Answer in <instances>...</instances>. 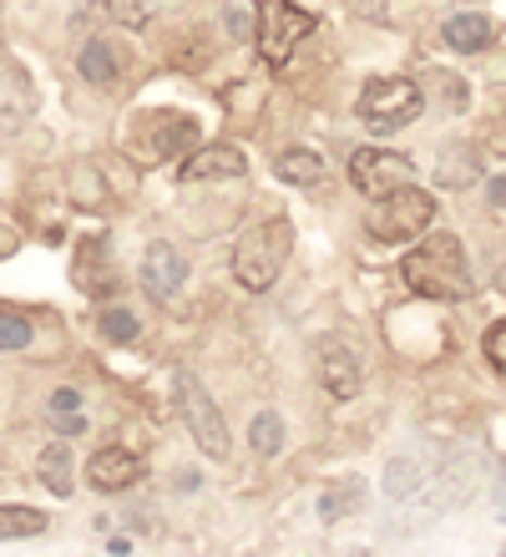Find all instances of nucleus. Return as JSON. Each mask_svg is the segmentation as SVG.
<instances>
[{"mask_svg": "<svg viewBox=\"0 0 506 557\" xmlns=\"http://www.w3.org/2000/svg\"><path fill=\"white\" fill-rule=\"evenodd\" d=\"M400 274L425 299H466V289H471V264H466V249L456 234H425V244L405 253Z\"/></svg>", "mask_w": 506, "mask_h": 557, "instance_id": "1", "label": "nucleus"}, {"mask_svg": "<svg viewBox=\"0 0 506 557\" xmlns=\"http://www.w3.org/2000/svg\"><path fill=\"white\" fill-rule=\"evenodd\" d=\"M289 249H294L289 219L254 223V228L238 238V249H233V278H238L244 289H254V294L274 289L279 274H284V264H289Z\"/></svg>", "mask_w": 506, "mask_h": 557, "instance_id": "2", "label": "nucleus"}, {"mask_svg": "<svg viewBox=\"0 0 506 557\" xmlns=\"http://www.w3.org/2000/svg\"><path fill=\"white\" fill-rule=\"evenodd\" d=\"M435 223V198L425 188H395L385 198L365 208V234L375 244H410V238H425V228Z\"/></svg>", "mask_w": 506, "mask_h": 557, "instance_id": "3", "label": "nucleus"}, {"mask_svg": "<svg viewBox=\"0 0 506 557\" xmlns=\"http://www.w3.org/2000/svg\"><path fill=\"white\" fill-rule=\"evenodd\" d=\"M360 117H365V127H375V133H400V127H410V122L420 117V87L405 82V76H375V82H365Z\"/></svg>", "mask_w": 506, "mask_h": 557, "instance_id": "4", "label": "nucleus"}, {"mask_svg": "<svg viewBox=\"0 0 506 557\" xmlns=\"http://www.w3.org/2000/svg\"><path fill=\"white\" fill-rule=\"evenodd\" d=\"M309 30H314V15L299 11L294 0H259V30H254V41H259L269 66H289L294 46H299Z\"/></svg>", "mask_w": 506, "mask_h": 557, "instance_id": "5", "label": "nucleus"}, {"mask_svg": "<svg viewBox=\"0 0 506 557\" xmlns=\"http://www.w3.org/2000/svg\"><path fill=\"white\" fill-rule=\"evenodd\" d=\"M410 177H416L410 173V158L385 152V147H360V152L349 158V183H355V193H365L370 203L395 188H410Z\"/></svg>", "mask_w": 506, "mask_h": 557, "instance_id": "6", "label": "nucleus"}, {"mask_svg": "<svg viewBox=\"0 0 506 557\" xmlns=\"http://www.w3.org/2000/svg\"><path fill=\"white\" fill-rule=\"evenodd\" d=\"M177 391H183V421H188L193 441L202 446V456L223 461V456H229V425H223V411L213 406V396H208L193 375H183V381H177Z\"/></svg>", "mask_w": 506, "mask_h": 557, "instance_id": "7", "label": "nucleus"}, {"mask_svg": "<svg viewBox=\"0 0 506 557\" xmlns=\"http://www.w3.org/2000/svg\"><path fill=\"white\" fill-rule=\"evenodd\" d=\"M188 284V259L173 249V244H152L143 253V289L158 299V305H173L177 289Z\"/></svg>", "mask_w": 506, "mask_h": 557, "instance_id": "8", "label": "nucleus"}, {"mask_svg": "<svg viewBox=\"0 0 506 557\" xmlns=\"http://www.w3.org/2000/svg\"><path fill=\"white\" fill-rule=\"evenodd\" d=\"M137 476H143V456L127 446H101L87 461V482L97 492H127V486H137Z\"/></svg>", "mask_w": 506, "mask_h": 557, "instance_id": "9", "label": "nucleus"}, {"mask_svg": "<svg viewBox=\"0 0 506 557\" xmlns=\"http://www.w3.org/2000/svg\"><path fill=\"white\" fill-rule=\"evenodd\" d=\"M319 381H324V391H330L334 400H349L360 396V355L345 350V345H324V355H319Z\"/></svg>", "mask_w": 506, "mask_h": 557, "instance_id": "10", "label": "nucleus"}, {"mask_svg": "<svg viewBox=\"0 0 506 557\" xmlns=\"http://www.w3.org/2000/svg\"><path fill=\"white\" fill-rule=\"evenodd\" d=\"M183 183H208V177H244L248 173V162L238 147L229 143H218V147H202V152H193V158H183Z\"/></svg>", "mask_w": 506, "mask_h": 557, "instance_id": "11", "label": "nucleus"}, {"mask_svg": "<svg viewBox=\"0 0 506 557\" xmlns=\"http://www.w3.org/2000/svg\"><path fill=\"white\" fill-rule=\"evenodd\" d=\"M492 36H496V26L481 11H461V15H451L446 21V46L451 51H486Z\"/></svg>", "mask_w": 506, "mask_h": 557, "instance_id": "12", "label": "nucleus"}, {"mask_svg": "<svg viewBox=\"0 0 506 557\" xmlns=\"http://www.w3.org/2000/svg\"><path fill=\"white\" fill-rule=\"evenodd\" d=\"M36 476H41L46 492H57V497H72V446H46L36 456Z\"/></svg>", "mask_w": 506, "mask_h": 557, "instance_id": "13", "label": "nucleus"}, {"mask_svg": "<svg viewBox=\"0 0 506 557\" xmlns=\"http://www.w3.org/2000/svg\"><path fill=\"white\" fill-rule=\"evenodd\" d=\"M76 66H82V76H87V82H97V87H112V82H116V51L101 41V36L82 46Z\"/></svg>", "mask_w": 506, "mask_h": 557, "instance_id": "14", "label": "nucleus"}, {"mask_svg": "<svg viewBox=\"0 0 506 557\" xmlns=\"http://www.w3.org/2000/svg\"><path fill=\"white\" fill-rule=\"evenodd\" d=\"M46 512L36 507H0V543H21V537H41Z\"/></svg>", "mask_w": 506, "mask_h": 557, "instance_id": "15", "label": "nucleus"}, {"mask_svg": "<svg viewBox=\"0 0 506 557\" xmlns=\"http://www.w3.org/2000/svg\"><path fill=\"white\" fill-rule=\"evenodd\" d=\"M248 446H254L259 456H279V451H284V421H279V411L254 416V425H248Z\"/></svg>", "mask_w": 506, "mask_h": 557, "instance_id": "16", "label": "nucleus"}, {"mask_svg": "<svg viewBox=\"0 0 506 557\" xmlns=\"http://www.w3.org/2000/svg\"><path fill=\"white\" fill-rule=\"evenodd\" d=\"M274 168H279V177H284V183H319V177H324V162H319L314 152H304V147H289Z\"/></svg>", "mask_w": 506, "mask_h": 557, "instance_id": "17", "label": "nucleus"}, {"mask_svg": "<svg viewBox=\"0 0 506 557\" xmlns=\"http://www.w3.org/2000/svg\"><path fill=\"white\" fill-rule=\"evenodd\" d=\"M26 345H30V320L0 309V350H26Z\"/></svg>", "mask_w": 506, "mask_h": 557, "instance_id": "18", "label": "nucleus"}, {"mask_svg": "<svg viewBox=\"0 0 506 557\" xmlns=\"http://www.w3.org/2000/svg\"><path fill=\"white\" fill-rule=\"evenodd\" d=\"M481 355L492 360V370H496V375H502V381H506V320H496L492 330L481 335Z\"/></svg>", "mask_w": 506, "mask_h": 557, "instance_id": "19", "label": "nucleus"}, {"mask_svg": "<svg viewBox=\"0 0 506 557\" xmlns=\"http://www.w3.org/2000/svg\"><path fill=\"white\" fill-rule=\"evenodd\" d=\"M101 335L116 339V345H127V339H137V320H132L127 309H107V314H101Z\"/></svg>", "mask_w": 506, "mask_h": 557, "instance_id": "20", "label": "nucleus"}, {"mask_svg": "<svg viewBox=\"0 0 506 557\" xmlns=\"http://www.w3.org/2000/svg\"><path fill=\"white\" fill-rule=\"evenodd\" d=\"M340 507H360V482H349V492H324L319 512H324V517H340Z\"/></svg>", "mask_w": 506, "mask_h": 557, "instance_id": "21", "label": "nucleus"}, {"mask_svg": "<svg viewBox=\"0 0 506 557\" xmlns=\"http://www.w3.org/2000/svg\"><path fill=\"white\" fill-rule=\"evenodd\" d=\"M112 15H116V21H127V26H143L147 5H137V0H112Z\"/></svg>", "mask_w": 506, "mask_h": 557, "instance_id": "22", "label": "nucleus"}, {"mask_svg": "<svg viewBox=\"0 0 506 557\" xmlns=\"http://www.w3.org/2000/svg\"><path fill=\"white\" fill-rule=\"evenodd\" d=\"M76 406H82L76 391H57V396H51V416H66V411H76Z\"/></svg>", "mask_w": 506, "mask_h": 557, "instance_id": "23", "label": "nucleus"}, {"mask_svg": "<svg viewBox=\"0 0 506 557\" xmlns=\"http://www.w3.org/2000/svg\"><path fill=\"white\" fill-rule=\"evenodd\" d=\"M223 21H229V36H233V41H248V15L244 11H229Z\"/></svg>", "mask_w": 506, "mask_h": 557, "instance_id": "24", "label": "nucleus"}, {"mask_svg": "<svg viewBox=\"0 0 506 557\" xmlns=\"http://www.w3.org/2000/svg\"><path fill=\"white\" fill-rule=\"evenodd\" d=\"M51 421H57L61 431H66V436H82V431H87V421H82V416H76V411H66V416H51Z\"/></svg>", "mask_w": 506, "mask_h": 557, "instance_id": "25", "label": "nucleus"}, {"mask_svg": "<svg viewBox=\"0 0 506 557\" xmlns=\"http://www.w3.org/2000/svg\"><path fill=\"white\" fill-rule=\"evenodd\" d=\"M486 193H492L496 208H506V177H492V188H486Z\"/></svg>", "mask_w": 506, "mask_h": 557, "instance_id": "26", "label": "nucleus"}]
</instances>
